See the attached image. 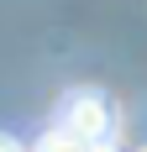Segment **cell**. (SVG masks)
Returning a JSON list of instances; mask_svg holds the SVG:
<instances>
[{
  "instance_id": "6da1fadb",
  "label": "cell",
  "mask_w": 147,
  "mask_h": 152,
  "mask_svg": "<svg viewBox=\"0 0 147 152\" xmlns=\"http://www.w3.org/2000/svg\"><path fill=\"white\" fill-rule=\"evenodd\" d=\"M58 126L74 131V137H89V142H110V131H116V105H110L100 89H68L58 100Z\"/></svg>"
},
{
  "instance_id": "7a4b0ae2",
  "label": "cell",
  "mask_w": 147,
  "mask_h": 152,
  "mask_svg": "<svg viewBox=\"0 0 147 152\" xmlns=\"http://www.w3.org/2000/svg\"><path fill=\"white\" fill-rule=\"evenodd\" d=\"M89 137H74V131H63V126H53L42 142H37V152H84Z\"/></svg>"
},
{
  "instance_id": "3957f363",
  "label": "cell",
  "mask_w": 147,
  "mask_h": 152,
  "mask_svg": "<svg viewBox=\"0 0 147 152\" xmlns=\"http://www.w3.org/2000/svg\"><path fill=\"white\" fill-rule=\"evenodd\" d=\"M0 152H26V147H21L16 137H5V131H0Z\"/></svg>"
},
{
  "instance_id": "277c9868",
  "label": "cell",
  "mask_w": 147,
  "mask_h": 152,
  "mask_svg": "<svg viewBox=\"0 0 147 152\" xmlns=\"http://www.w3.org/2000/svg\"><path fill=\"white\" fill-rule=\"evenodd\" d=\"M84 152H116L110 142H84Z\"/></svg>"
},
{
  "instance_id": "5b68a950",
  "label": "cell",
  "mask_w": 147,
  "mask_h": 152,
  "mask_svg": "<svg viewBox=\"0 0 147 152\" xmlns=\"http://www.w3.org/2000/svg\"><path fill=\"white\" fill-rule=\"evenodd\" d=\"M142 152H147V147H142Z\"/></svg>"
}]
</instances>
